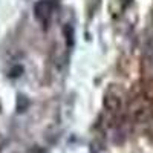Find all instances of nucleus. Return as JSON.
<instances>
[{
    "mask_svg": "<svg viewBox=\"0 0 153 153\" xmlns=\"http://www.w3.org/2000/svg\"><path fill=\"white\" fill-rule=\"evenodd\" d=\"M22 72H23L22 66H16L14 69H11V72H9V76H11V78H16V76H20V75H22Z\"/></svg>",
    "mask_w": 153,
    "mask_h": 153,
    "instance_id": "obj_5",
    "label": "nucleus"
},
{
    "mask_svg": "<svg viewBox=\"0 0 153 153\" xmlns=\"http://www.w3.org/2000/svg\"><path fill=\"white\" fill-rule=\"evenodd\" d=\"M63 34H65V38H66V46L72 48L74 43H75V32H74V26H72V25L66 23L65 28H63Z\"/></svg>",
    "mask_w": 153,
    "mask_h": 153,
    "instance_id": "obj_3",
    "label": "nucleus"
},
{
    "mask_svg": "<svg viewBox=\"0 0 153 153\" xmlns=\"http://www.w3.org/2000/svg\"><path fill=\"white\" fill-rule=\"evenodd\" d=\"M104 107H106L109 112H118L120 107H121L120 98L115 95V94H107V95L104 97Z\"/></svg>",
    "mask_w": 153,
    "mask_h": 153,
    "instance_id": "obj_2",
    "label": "nucleus"
},
{
    "mask_svg": "<svg viewBox=\"0 0 153 153\" xmlns=\"http://www.w3.org/2000/svg\"><path fill=\"white\" fill-rule=\"evenodd\" d=\"M29 107V100L25 97V95H19L17 97V112H20V113H23L25 110H26Z\"/></svg>",
    "mask_w": 153,
    "mask_h": 153,
    "instance_id": "obj_4",
    "label": "nucleus"
},
{
    "mask_svg": "<svg viewBox=\"0 0 153 153\" xmlns=\"http://www.w3.org/2000/svg\"><path fill=\"white\" fill-rule=\"evenodd\" d=\"M52 14V5L48 0H40L38 3H35L34 6V16L37 20H40L42 23H48V20L51 19Z\"/></svg>",
    "mask_w": 153,
    "mask_h": 153,
    "instance_id": "obj_1",
    "label": "nucleus"
}]
</instances>
